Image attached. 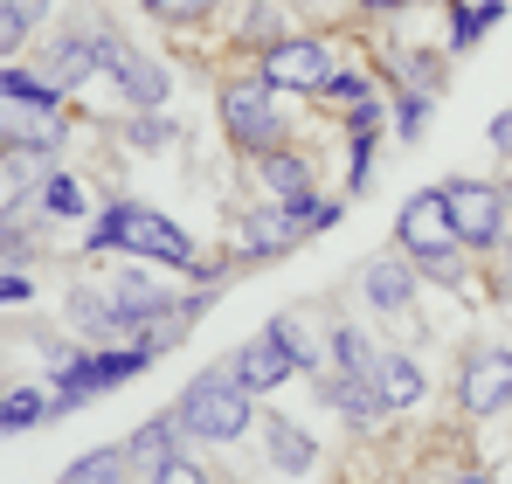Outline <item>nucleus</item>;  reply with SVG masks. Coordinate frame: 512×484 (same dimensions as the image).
<instances>
[{"label":"nucleus","mask_w":512,"mask_h":484,"mask_svg":"<svg viewBox=\"0 0 512 484\" xmlns=\"http://www.w3.org/2000/svg\"><path fill=\"white\" fill-rule=\"evenodd\" d=\"M499 194H506V208H512V160H506V187H499Z\"/></svg>","instance_id":"obj_36"},{"label":"nucleus","mask_w":512,"mask_h":484,"mask_svg":"<svg viewBox=\"0 0 512 484\" xmlns=\"http://www.w3.org/2000/svg\"><path fill=\"white\" fill-rule=\"evenodd\" d=\"M104 249H125V256H146V263H160V270H187L194 277V242L187 229H173L167 215H153L146 201H111L97 222H90V256H104Z\"/></svg>","instance_id":"obj_1"},{"label":"nucleus","mask_w":512,"mask_h":484,"mask_svg":"<svg viewBox=\"0 0 512 484\" xmlns=\"http://www.w3.org/2000/svg\"><path fill=\"white\" fill-rule=\"evenodd\" d=\"M499 21H506V0H471V7H450V49L485 42Z\"/></svg>","instance_id":"obj_18"},{"label":"nucleus","mask_w":512,"mask_h":484,"mask_svg":"<svg viewBox=\"0 0 512 484\" xmlns=\"http://www.w3.org/2000/svg\"><path fill=\"white\" fill-rule=\"evenodd\" d=\"M360 291H367V305H374V312L402 319V312L416 305V270H409L402 256H374V263L360 270Z\"/></svg>","instance_id":"obj_10"},{"label":"nucleus","mask_w":512,"mask_h":484,"mask_svg":"<svg viewBox=\"0 0 512 484\" xmlns=\"http://www.w3.org/2000/svg\"><path fill=\"white\" fill-rule=\"evenodd\" d=\"M388 125V111H381V97H360L353 111H346V132H381Z\"/></svg>","instance_id":"obj_30"},{"label":"nucleus","mask_w":512,"mask_h":484,"mask_svg":"<svg viewBox=\"0 0 512 484\" xmlns=\"http://www.w3.org/2000/svg\"><path fill=\"white\" fill-rule=\"evenodd\" d=\"M35 201H42V215H56V222H77V215H90V201H84V187L70 180V173H42V187H35Z\"/></svg>","instance_id":"obj_19"},{"label":"nucleus","mask_w":512,"mask_h":484,"mask_svg":"<svg viewBox=\"0 0 512 484\" xmlns=\"http://www.w3.org/2000/svg\"><path fill=\"white\" fill-rule=\"evenodd\" d=\"M256 77L270 83V90L319 97V90H326V77H333V56H326V42H319V35H277V42L263 49Z\"/></svg>","instance_id":"obj_6"},{"label":"nucleus","mask_w":512,"mask_h":484,"mask_svg":"<svg viewBox=\"0 0 512 484\" xmlns=\"http://www.w3.org/2000/svg\"><path fill=\"white\" fill-rule=\"evenodd\" d=\"M0 97H14V104H35V111H56V104H63V90H56L49 77L7 70V63H0Z\"/></svg>","instance_id":"obj_22"},{"label":"nucleus","mask_w":512,"mask_h":484,"mask_svg":"<svg viewBox=\"0 0 512 484\" xmlns=\"http://www.w3.org/2000/svg\"><path fill=\"white\" fill-rule=\"evenodd\" d=\"M457 484H499V478H485V471H457Z\"/></svg>","instance_id":"obj_34"},{"label":"nucleus","mask_w":512,"mask_h":484,"mask_svg":"<svg viewBox=\"0 0 512 484\" xmlns=\"http://www.w3.org/2000/svg\"><path fill=\"white\" fill-rule=\"evenodd\" d=\"M173 415H180V429H187V436H201V443H236V436L256 422V415H250V388H243L229 367L194 374V381L180 388Z\"/></svg>","instance_id":"obj_2"},{"label":"nucleus","mask_w":512,"mask_h":484,"mask_svg":"<svg viewBox=\"0 0 512 484\" xmlns=\"http://www.w3.org/2000/svg\"><path fill=\"white\" fill-rule=\"evenodd\" d=\"M146 367H153V346H97V353L70 360V367H49V381H56V402L49 408H77L90 395H111V388H125Z\"/></svg>","instance_id":"obj_3"},{"label":"nucleus","mask_w":512,"mask_h":484,"mask_svg":"<svg viewBox=\"0 0 512 484\" xmlns=\"http://www.w3.org/2000/svg\"><path fill=\"white\" fill-rule=\"evenodd\" d=\"M506 277H512V256H506Z\"/></svg>","instance_id":"obj_38"},{"label":"nucleus","mask_w":512,"mask_h":484,"mask_svg":"<svg viewBox=\"0 0 512 484\" xmlns=\"http://www.w3.org/2000/svg\"><path fill=\"white\" fill-rule=\"evenodd\" d=\"M256 166H263V187H270V194H312V166H305V153L270 146Z\"/></svg>","instance_id":"obj_17"},{"label":"nucleus","mask_w":512,"mask_h":484,"mask_svg":"<svg viewBox=\"0 0 512 484\" xmlns=\"http://www.w3.org/2000/svg\"><path fill=\"white\" fill-rule=\"evenodd\" d=\"M70 325H77L84 339H104V346L132 332V325H125V312H118V298H111V291H90V284H77V291H70Z\"/></svg>","instance_id":"obj_13"},{"label":"nucleus","mask_w":512,"mask_h":484,"mask_svg":"<svg viewBox=\"0 0 512 484\" xmlns=\"http://www.w3.org/2000/svg\"><path fill=\"white\" fill-rule=\"evenodd\" d=\"M319 97H326V104H346V111H353V104H360V97H374V83H367V77H353V70H333V77H326V90H319Z\"/></svg>","instance_id":"obj_26"},{"label":"nucleus","mask_w":512,"mask_h":484,"mask_svg":"<svg viewBox=\"0 0 512 484\" xmlns=\"http://www.w3.org/2000/svg\"><path fill=\"white\" fill-rule=\"evenodd\" d=\"M319 402H333L346 422H353V429H374V422L388 415V408H381V395H374V381L340 374V367H333V374H319Z\"/></svg>","instance_id":"obj_11"},{"label":"nucleus","mask_w":512,"mask_h":484,"mask_svg":"<svg viewBox=\"0 0 512 484\" xmlns=\"http://www.w3.org/2000/svg\"><path fill=\"white\" fill-rule=\"evenodd\" d=\"M263 450H270V464H277L284 478H305V471L319 464V443H312L291 415H270V422H263Z\"/></svg>","instance_id":"obj_12"},{"label":"nucleus","mask_w":512,"mask_h":484,"mask_svg":"<svg viewBox=\"0 0 512 484\" xmlns=\"http://www.w3.org/2000/svg\"><path fill=\"white\" fill-rule=\"evenodd\" d=\"M21 42H28V14H14V7L0 0V63H14Z\"/></svg>","instance_id":"obj_28"},{"label":"nucleus","mask_w":512,"mask_h":484,"mask_svg":"<svg viewBox=\"0 0 512 484\" xmlns=\"http://www.w3.org/2000/svg\"><path fill=\"white\" fill-rule=\"evenodd\" d=\"M215 0H146V14H160V21H201Z\"/></svg>","instance_id":"obj_29"},{"label":"nucleus","mask_w":512,"mask_h":484,"mask_svg":"<svg viewBox=\"0 0 512 484\" xmlns=\"http://www.w3.org/2000/svg\"><path fill=\"white\" fill-rule=\"evenodd\" d=\"M222 132L243 146V153H270V146H284V125H277V111H270V83L263 77H236L222 90Z\"/></svg>","instance_id":"obj_5"},{"label":"nucleus","mask_w":512,"mask_h":484,"mask_svg":"<svg viewBox=\"0 0 512 484\" xmlns=\"http://www.w3.org/2000/svg\"><path fill=\"white\" fill-rule=\"evenodd\" d=\"M443 208H450V236L464 249H499L506 242V194L492 180H443Z\"/></svg>","instance_id":"obj_4"},{"label":"nucleus","mask_w":512,"mask_h":484,"mask_svg":"<svg viewBox=\"0 0 512 484\" xmlns=\"http://www.w3.org/2000/svg\"><path fill=\"white\" fill-rule=\"evenodd\" d=\"M333 367H340V374H360V381H374L381 353H374V339H367L360 325H340V332H333Z\"/></svg>","instance_id":"obj_20"},{"label":"nucleus","mask_w":512,"mask_h":484,"mask_svg":"<svg viewBox=\"0 0 512 484\" xmlns=\"http://www.w3.org/2000/svg\"><path fill=\"white\" fill-rule=\"evenodd\" d=\"M180 436H187V429H180V415H153L146 429H132V443H125V457L153 471L160 457H173V450H180Z\"/></svg>","instance_id":"obj_16"},{"label":"nucleus","mask_w":512,"mask_h":484,"mask_svg":"<svg viewBox=\"0 0 512 484\" xmlns=\"http://www.w3.org/2000/svg\"><path fill=\"white\" fill-rule=\"evenodd\" d=\"M367 7H374V14H381V7H409V0H367Z\"/></svg>","instance_id":"obj_35"},{"label":"nucleus","mask_w":512,"mask_h":484,"mask_svg":"<svg viewBox=\"0 0 512 484\" xmlns=\"http://www.w3.org/2000/svg\"><path fill=\"white\" fill-rule=\"evenodd\" d=\"M457 402L471 415H499L512 402V346H471L457 374Z\"/></svg>","instance_id":"obj_8"},{"label":"nucleus","mask_w":512,"mask_h":484,"mask_svg":"<svg viewBox=\"0 0 512 484\" xmlns=\"http://www.w3.org/2000/svg\"><path fill=\"white\" fill-rule=\"evenodd\" d=\"M125 471H132V457H125V443H118V450H90V457H77V464L63 471V484H125Z\"/></svg>","instance_id":"obj_21"},{"label":"nucleus","mask_w":512,"mask_h":484,"mask_svg":"<svg viewBox=\"0 0 512 484\" xmlns=\"http://www.w3.org/2000/svg\"><path fill=\"white\" fill-rule=\"evenodd\" d=\"M42 415H49L42 388H7V395H0V429H35Z\"/></svg>","instance_id":"obj_23"},{"label":"nucleus","mask_w":512,"mask_h":484,"mask_svg":"<svg viewBox=\"0 0 512 484\" xmlns=\"http://www.w3.org/2000/svg\"><path fill=\"white\" fill-rule=\"evenodd\" d=\"M90 70H97V28H90V35H56V49H49V70H42V77L56 83V90H77Z\"/></svg>","instance_id":"obj_15"},{"label":"nucleus","mask_w":512,"mask_h":484,"mask_svg":"<svg viewBox=\"0 0 512 484\" xmlns=\"http://www.w3.org/2000/svg\"><path fill=\"white\" fill-rule=\"evenodd\" d=\"M374 395H381V408H416L429 395V374L409 360V353H381V367H374Z\"/></svg>","instance_id":"obj_14"},{"label":"nucleus","mask_w":512,"mask_h":484,"mask_svg":"<svg viewBox=\"0 0 512 484\" xmlns=\"http://www.w3.org/2000/svg\"><path fill=\"white\" fill-rule=\"evenodd\" d=\"M125 139H132L139 153H160V146H173V125H167V118H153V111H139V118L125 125Z\"/></svg>","instance_id":"obj_24"},{"label":"nucleus","mask_w":512,"mask_h":484,"mask_svg":"<svg viewBox=\"0 0 512 484\" xmlns=\"http://www.w3.org/2000/svg\"><path fill=\"white\" fill-rule=\"evenodd\" d=\"M146 484H208V471H201L194 457H180V450H173V457H160V464L146 471Z\"/></svg>","instance_id":"obj_25"},{"label":"nucleus","mask_w":512,"mask_h":484,"mask_svg":"<svg viewBox=\"0 0 512 484\" xmlns=\"http://www.w3.org/2000/svg\"><path fill=\"white\" fill-rule=\"evenodd\" d=\"M229 374H236V381H243L250 395H270V388H284V381L298 374V353L284 346V332H277V325H263L250 346H243V353L229 360Z\"/></svg>","instance_id":"obj_9"},{"label":"nucleus","mask_w":512,"mask_h":484,"mask_svg":"<svg viewBox=\"0 0 512 484\" xmlns=\"http://www.w3.org/2000/svg\"><path fill=\"white\" fill-rule=\"evenodd\" d=\"M423 118H429V90H402V104H395V132H402V139H416V132H423Z\"/></svg>","instance_id":"obj_27"},{"label":"nucleus","mask_w":512,"mask_h":484,"mask_svg":"<svg viewBox=\"0 0 512 484\" xmlns=\"http://www.w3.org/2000/svg\"><path fill=\"white\" fill-rule=\"evenodd\" d=\"M97 70H104V77L118 83V90H125V97L139 104V111L167 104V90H173V83H167V70H160L153 56H139V49H132L125 35H111V28H97Z\"/></svg>","instance_id":"obj_7"},{"label":"nucleus","mask_w":512,"mask_h":484,"mask_svg":"<svg viewBox=\"0 0 512 484\" xmlns=\"http://www.w3.org/2000/svg\"><path fill=\"white\" fill-rule=\"evenodd\" d=\"M485 139H492V146L512 160V111H499V118H492V132H485Z\"/></svg>","instance_id":"obj_32"},{"label":"nucleus","mask_w":512,"mask_h":484,"mask_svg":"<svg viewBox=\"0 0 512 484\" xmlns=\"http://www.w3.org/2000/svg\"><path fill=\"white\" fill-rule=\"evenodd\" d=\"M28 291H35V284H28L21 270H0V305H28Z\"/></svg>","instance_id":"obj_31"},{"label":"nucleus","mask_w":512,"mask_h":484,"mask_svg":"<svg viewBox=\"0 0 512 484\" xmlns=\"http://www.w3.org/2000/svg\"><path fill=\"white\" fill-rule=\"evenodd\" d=\"M7 7H14V14H28V21H42V14H49L56 0H7Z\"/></svg>","instance_id":"obj_33"},{"label":"nucleus","mask_w":512,"mask_h":484,"mask_svg":"<svg viewBox=\"0 0 512 484\" xmlns=\"http://www.w3.org/2000/svg\"><path fill=\"white\" fill-rule=\"evenodd\" d=\"M450 7H471V0H450Z\"/></svg>","instance_id":"obj_37"}]
</instances>
